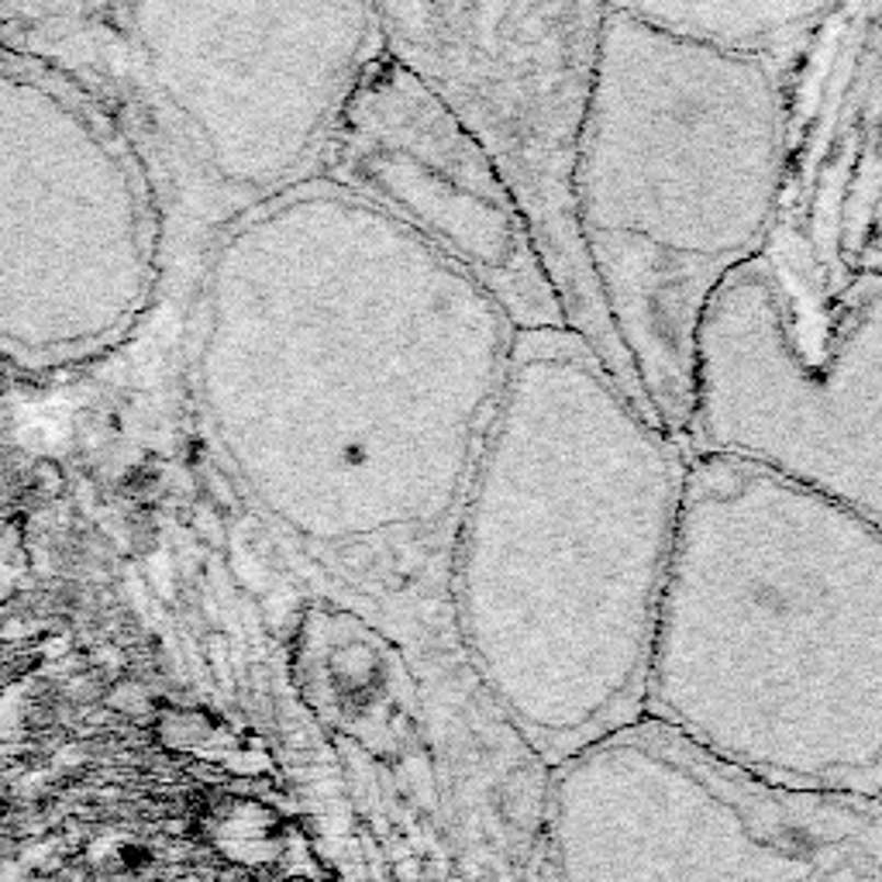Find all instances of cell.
Instances as JSON below:
<instances>
[{"mask_svg":"<svg viewBox=\"0 0 882 882\" xmlns=\"http://www.w3.org/2000/svg\"><path fill=\"white\" fill-rule=\"evenodd\" d=\"M545 882H882V806L782 790L638 718L548 776Z\"/></svg>","mask_w":882,"mask_h":882,"instance_id":"6da1fadb","label":"cell"},{"mask_svg":"<svg viewBox=\"0 0 882 882\" xmlns=\"http://www.w3.org/2000/svg\"><path fill=\"white\" fill-rule=\"evenodd\" d=\"M600 4H387V53L435 93L490 162L559 314L658 424L610 324L580 228V146L597 83Z\"/></svg>","mask_w":882,"mask_h":882,"instance_id":"7a4b0ae2","label":"cell"},{"mask_svg":"<svg viewBox=\"0 0 882 882\" xmlns=\"http://www.w3.org/2000/svg\"><path fill=\"white\" fill-rule=\"evenodd\" d=\"M345 176L459 255L524 318L559 311L517 210L451 111L390 53L359 83L352 131L342 138ZM562 318V314H559Z\"/></svg>","mask_w":882,"mask_h":882,"instance_id":"3957f363","label":"cell"},{"mask_svg":"<svg viewBox=\"0 0 882 882\" xmlns=\"http://www.w3.org/2000/svg\"><path fill=\"white\" fill-rule=\"evenodd\" d=\"M625 11L645 28L710 42L718 53L752 62L797 49L800 38L831 14L827 4H652Z\"/></svg>","mask_w":882,"mask_h":882,"instance_id":"277c9868","label":"cell"},{"mask_svg":"<svg viewBox=\"0 0 882 882\" xmlns=\"http://www.w3.org/2000/svg\"><path fill=\"white\" fill-rule=\"evenodd\" d=\"M35 483H38L42 493H45V486L59 490V486H62V476H59V469H56L53 462H38V466H35Z\"/></svg>","mask_w":882,"mask_h":882,"instance_id":"5b68a950","label":"cell"},{"mask_svg":"<svg viewBox=\"0 0 882 882\" xmlns=\"http://www.w3.org/2000/svg\"><path fill=\"white\" fill-rule=\"evenodd\" d=\"M0 393H4V379H0Z\"/></svg>","mask_w":882,"mask_h":882,"instance_id":"8992f818","label":"cell"}]
</instances>
